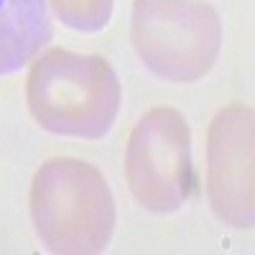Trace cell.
<instances>
[{"instance_id": "obj_1", "label": "cell", "mask_w": 255, "mask_h": 255, "mask_svg": "<svg viewBox=\"0 0 255 255\" xmlns=\"http://www.w3.org/2000/svg\"><path fill=\"white\" fill-rule=\"evenodd\" d=\"M120 79L108 59L49 49L26 74V102L44 130L64 138L100 140L120 110Z\"/></svg>"}, {"instance_id": "obj_2", "label": "cell", "mask_w": 255, "mask_h": 255, "mask_svg": "<svg viewBox=\"0 0 255 255\" xmlns=\"http://www.w3.org/2000/svg\"><path fill=\"white\" fill-rule=\"evenodd\" d=\"M36 235L51 253L92 255L110 245L115 197L100 168L79 158L41 163L28 191Z\"/></svg>"}, {"instance_id": "obj_3", "label": "cell", "mask_w": 255, "mask_h": 255, "mask_svg": "<svg viewBox=\"0 0 255 255\" xmlns=\"http://www.w3.org/2000/svg\"><path fill=\"white\" fill-rule=\"evenodd\" d=\"M130 44L148 72L191 84L220 56L222 20L199 0H133Z\"/></svg>"}, {"instance_id": "obj_4", "label": "cell", "mask_w": 255, "mask_h": 255, "mask_svg": "<svg viewBox=\"0 0 255 255\" xmlns=\"http://www.w3.org/2000/svg\"><path fill=\"white\" fill-rule=\"evenodd\" d=\"M125 179L133 199L168 215L191 197V133L176 108H151L133 128L125 148Z\"/></svg>"}, {"instance_id": "obj_5", "label": "cell", "mask_w": 255, "mask_h": 255, "mask_svg": "<svg viewBox=\"0 0 255 255\" xmlns=\"http://www.w3.org/2000/svg\"><path fill=\"white\" fill-rule=\"evenodd\" d=\"M255 115L250 105L222 108L207 130V197L212 212L230 227L255 220Z\"/></svg>"}, {"instance_id": "obj_6", "label": "cell", "mask_w": 255, "mask_h": 255, "mask_svg": "<svg viewBox=\"0 0 255 255\" xmlns=\"http://www.w3.org/2000/svg\"><path fill=\"white\" fill-rule=\"evenodd\" d=\"M54 15L64 26L82 33L102 31L110 23L115 0H49Z\"/></svg>"}]
</instances>
